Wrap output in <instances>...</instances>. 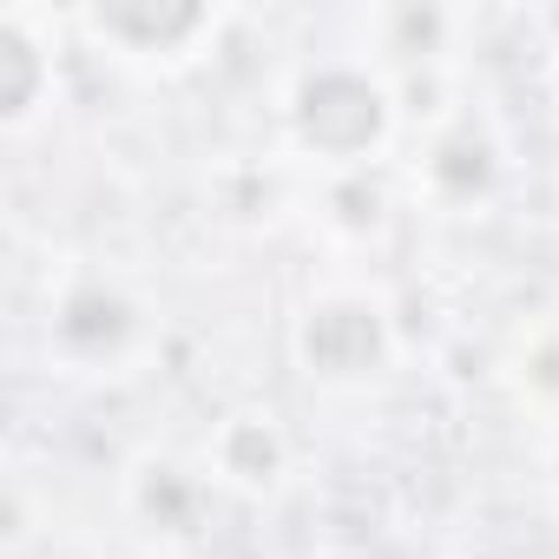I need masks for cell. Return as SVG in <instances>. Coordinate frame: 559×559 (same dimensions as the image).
<instances>
[{
	"label": "cell",
	"mask_w": 559,
	"mask_h": 559,
	"mask_svg": "<svg viewBox=\"0 0 559 559\" xmlns=\"http://www.w3.org/2000/svg\"><path fill=\"white\" fill-rule=\"evenodd\" d=\"M435 178H454L461 191H474V185L487 178V152H480L474 139H454V145H441V158H435Z\"/></svg>",
	"instance_id": "8992f818"
},
{
	"label": "cell",
	"mask_w": 559,
	"mask_h": 559,
	"mask_svg": "<svg viewBox=\"0 0 559 559\" xmlns=\"http://www.w3.org/2000/svg\"><path fill=\"white\" fill-rule=\"evenodd\" d=\"M304 356H310V369H323V376H362V369L382 356V323H376V310H362V304L317 310L310 330H304Z\"/></svg>",
	"instance_id": "7a4b0ae2"
},
{
	"label": "cell",
	"mask_w": 559,
	"mask_h": 559,
	"mask_svg": "<svg viewBox=\"0 0 559 559\" xmlns=\"http://www.w3.org/2000/svg\"><path fill=\"white\" fill-rule=\"evenodd\" d=\"M297 126H304V139H310L317 152L356 158V152H369V145L382 139L389 106H382V93H376L369 80H356V73H317V80L297 93Z\"/></svg>",
	"instance_id": "6da1fadb"
},
{
	"label": "cell",
	"mask_w": 559,
	"mask_h": 559,
	"mask_svg": "<svg viewBox=\"0 0 559 559\" xmlns=\"http://www.w3.org/2000/svg\"><path fill=\"white\" fill-rule=\"evenodd\" d=\"M60 330H67L73 343H86V336H106V343H119V336H126V304H119V297H106V290H93V297H73V304H67V317H60Z\"/></svg>",
	"instance_id": "5b68a950"
},
{
	"label": "cell",
	"mask_w": 559,
	"mask_h": 559,
	"mask_svg": "<svg viewBox=\"0 0 559 559\" xmlns=\"http://www.w3.org/2000/svg\"><path fill=\"white\" fill-rule=\"evenodd\" d=\"M276 435L263 428V421H230L224 428V467L230 474H243V480H270L276 474Z\"/></svg>",
	"instance_id": "277c9868"
},
{
	"label": "cell",
	"mask_w": 559,
	"mask_h": 559,
	"mask_svg": "<svg viewBox=\"0 0 559 559\" xmlns=\"http://www.w3.org/2000/svg\"><path fill=\"white\" fill-rule=\"evenodd\" d=\"M99 27L119 34V40H132V47H171L191 27H204V14L198 8H171V14H152V8H99Z\"/></svg>",
	"instance_id": "3957f363"
}]
</instances>
